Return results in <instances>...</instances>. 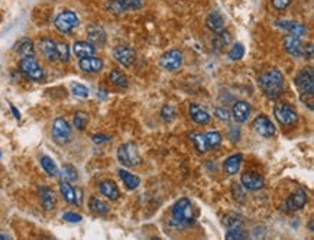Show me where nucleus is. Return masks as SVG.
Listing matches in <instances>:
<instances>
[{
	"mask_svg": "<svg viewBox=\"0 0 314 240\" xmlns=\"http://www.w3.org/2000/svg\"><path fill=\"white\" fill-rule=\"evenodd\" d=\"M258 84L261 87V90L264 91V94L271 98V100H275L278 97L282 94L284 91V87H286V80L282 73L278 70V68H272L267 73H264L259 80H258Z\"/></svg>",
	"mask_w": 314,
	"mask_h": 240,
	"instance_id": "obj_1",
	"label": "nucleus"
},
{
	"mask_svg": "<svg viewBox=\"0 0 314 240\" xmlns=\"http://www.w3.org/2000/svg\"><path fill=\"white\" fill-rule=\"evenodd\" d=\"M194 221V212L189 198H180L172 205V224L178 227H187Z\"/></svg>",
	"mask_w": 314,
	"mask_h": 240,
	"instance_id": "obj_2",
	"label": "nucleus"
},
{
	"mask_svg": "<svg viewBox=\"0 0 314 240\" xmlns=\"http://www.w3.org/2000/svg\"><path fill=\"white\" fill-rule=\"evenodd\" d=\"M117 161L122 163L123 166H136L141 163V155L134 144H124L119 146L117 149Z\"/></svg>",
	"mask_w": 314,
	"mask_h": 240,
	"instance_id": "obj_3",
	"label": "nucleus"
},
{
	"mask_svg": "<svg viewBox=\"0 0 314 240\" xmlns=\"http://www.w3.org/2000/svg\"><path fill=\"white\" fill-rule=\"evenodd\" d=\"M19 70L23 76H26L34 81H41L45 77V73H44V70L39 65V62L35 57L22 58L19 62Z\"/></svg>",
	"mask_w": 314,
	"mask_h": 240,
	"instance_id": "obj_4",
	"label": "nucleus"
},
{
	"mask_svg": "<svg viewBox=\"0 0 314 240\" xmlns=\"http://www.w3.org/2000/svg\"><path fill=\"white\" fill-rule=\"evenodd\" d=\"M78 23H80L78 16H77L74 12H71V10L61 12L57 18H55V20H54V25H55L58 32L66 33V35L71 33L73 29H76L77 26H78Z\"/></svg>",
	"mask_w": 314,
	"mask_h": 240,
	"instance_id": "obj_5",
	"label": "nucleus"
},
{
	"mask_svg": "<svg viewBox=\"0 0 314 240\" xmlns=\"http://www.w3.org/2000/svg\"><path fill=\"white\" fill-rule=\"evenodd\" d=\"M274 116H275L276 122L281 123L282 126H294L298 120V115L295 112V109L288 103H278L274 107Z\"/></svg>",
	"mask_w": 314,
	"mask_h": 240,
	"instance_id": "obj_6",
	"label": "nucleus"
},
{
	"mask_svg": "<svg viewBox=\"0 0 314 240\" xmlns=\"http://www.w3.org/2000/svg\"><path fill=\"white\" fill-rule=\"evenodd\" d=\"M52 138L58 145L68 144L71 139V126L64 117H57L52 123Z\"/></svg>",
	"mask_w": 314,
	"mask_h": 240,
	"instance_id": "obj_7",
	"label": "nucleus"
},
{
	"mask_svg": "<svg viewBox=\"0 0 314 240\" xmlns=\"http://www.w3.org/2000/svg\"><path fill=\"white\" fill-rule=\"evenodd\" d=\"M295 86L298 87V91L301 94L304 93H313L314 91V76L313 68H304L298 73L295 77Z\"/></svg>",
	"mask_w": 314,
	"mask_h": 240,
	"instance_id": "obj_8",
	"label": "nucleus"
},
{
	"mask_svg": "<svg viewBox=\"0 0 314 240\" xmlns=\"http://www.w3.org/2000/svg\"><path fill=\"white\" fill-rule=\"evenodd\" d=\"M160 65L168 71H175L182 65V52L180 49H171L167 51L161 58H160Z\"/></svg>",
	"mask_w": 314,
	"mask_h": 240,
	"instance_id": "obj_9",
	"label": "nucleus"
},
{
	"mask_svg": "<svg viewBox=\"0 0 314 240\" xmlns=\"http://www.w3.org/2000/svg\"><path fill=\"white\" fill-rule=\"evenodd\" d=\"M307 200H308V197H307L305 191L297 190V191L293 192V194L287 198L286 202H284V209H286V212L288 213L298 212V210H301V209L304 207Z\"/></svg>",
	"mask_w": 314,
	"mask_h": 240,
	"instance_id": "obj_10",
	"label": "nucleus"
},
{
	"mask_svg": "<svg viewBox=\"0 0 314 240\" xmlns=\"http://www.w3.org/2000/svg\"><path fill=\"white\" fill-rule=\"evenodd\" d=\"M254 129L262 138H272L275 134V126L269 120V117L265 115L258 116L257 119L254 120Z\"/></svg>",
	"mask_w": 314,
	"mask_h": 240,
	"instance_id": "obj_11",
	"label": "nucleus"
},
{
	"mask_svg": "<svg viewBox=\"0 0 314 240\" xmlns=\"http://www.w3.org/2000/svg\"><path fill=\"white\" fill-rule=\"evenodd\" d=\"M113 57L119 64H122L124 67H131L136 61V52L129 47L119 45L113 49Z\"/></svg>",
	"mask_w": 314,
	"mask_h": 240,
	"instance_id": "obj_12",
	"label": "nucleus"
},
{
	"mask_svg": "<svg viewBox=\"0 0 314 240\" xmlns=\"http://www.w3.org/2000/svg\"><path fill=\"white\" fill-rule=\"evenodd\" d=\"M275 26L282 29V30H287L290 35H294V37H304L305 33H307V26L303 25V23H300V22H294V20L279 19L276 20Z\"/></svg>",
	"mask_w": 314,
	"mask_h": 240,
	"instance_id": "obj_13",
	"label": "nucleus"
},
{
	"mask_svg": "<svg viewBox=\"0 0 314 240\" xmlns=\"http://www.w3.org/2000/svg\"><path fill=\"white\" fill-rule=\"evenodd\" d=\"M240 183L249 191H258L265 185V180L257 173H245L240 177Z\"/></svg>",
	"mask_w": 314,
	"mask_h": 240,
	"instance_id": "obj_14",
	"label": "nucleus"
},
{
	"mask_svg": "<svg viewBox=\"0 0 314 240\" xmlns=\"http://www.w3.org/2000/svg\"><path fill=\"white\" fill-rule=\"evenodd\" d=\"M87 37H88V42H91L95 47H103L107 41L106 30L99 25H90L87 28Z\"/></svg>",
	"mask_w": 314,
	"mask_h": 240,
	"instance_id": "obj_15",
	"label": "nucleus"
},
{
	"mask_svg": "<svg viewBox=\"0 0 314 240\" xmlns=\"http://www.w3.org/2000/svg\"><path fill=\"white\" fill-rule=\"evenodd\" d=\"M39 198H41L42 207L47 212H51L57 207V194L49 187H41L39 188Z\"/></svg>",
	"mask_w": 314,
	"mask_h": 240,
	"instance_id": "obj_16",
	"label": "nucleus"
},
{
	"mask_svg": "<svg viewBox=\"0 0 314 240\" xmlns=\"http://www.w3.org/2000/svg\"><path fill=\"white\" fill-rule=\"evenodd\" d=\"M143 0H113L110 10L114 13H123L126 10H138L142 8Z\"/></svg>",
	"mask_w": 314,
	"mask_h": 240,
	"instance_id": "obj_17",
	"label": "nucleus"
},
{
	"mask_svg": "<svg viewBox=\"0 0 314 240\" xmlns=\"http://www.w3.org/2000/svg\"><path fill=\"white\" fill-rule=\"evenodd\" d=\"M250 112L252 109L246 101H236L232 107V117L235 119L236 123H245L250 116Z\"/></svg>",
	"mask_w": 314,
	"mask_h": 240,
	"instance_id": "obj_18",
	"label": "nucleus"
},
{
	"mask_svg": "<svg viewBox=\"0 0 314 240\" xmlns=\"http://www.w3.org/2000/svg\"><path fill=\"white\" fill-rule=\"evenodd\" d=\"M103 61L100 58L93 57H86V58H80V62H78V67L81 71L84 73H99L103 70Z\"/></svg>",
	"mask_w": 314,
	"mask_h": 240,
	"instance_id": "obj_19",
	"label": "nucleus"
},
{
	"mask_svg": "<svg viewBox=\"0 0 314 240\" xmlns=\"http://www.w3.org/2000/svg\"><path fill=\"white\" fill-rule=\"evenodd\" d=\"M284 47L288 51V54L294 55V57H303L304 54V47L300 37H294V35H288L287 38H284Z\"/></svg>",
	"mask_w": 314,
	"mask_h": 240,
	"instance_id": "obj_20",
	"label": "nucleus"
},
{
	"mask_svg": "<svg viewBox=\"0 0 314 240\" xmlns=\"http://www.w3.org/2000/svg\"><path fill=\"white\" fill-rule=\"evenodd\" d=\"M190 116L191 119L197 123V125H209L210 120H211V116L210 113L200 105H191L190 106Z\"/></svg>",
	"mask_w": 314,
	"mask_h": 240,
	"instance_id": "obj_21",
	"label": "nucleus"
},
{
	"mask_svg": "<svg viewBox=\"0 0 314 240\" xmlns=\"http://www.w3.org/2000/svg\"><path fill=\"white\" fill-rule=\"evenodd\" d=\"M39 51L42 52V55L49 59V61H55L57 59V42L49 38H42L38 44Z\"/></svg>",
	"mask_w": 314,
	"mask_h": 240,
	"instance_id": "obj_22",
	"label": "nucleus"
},
{
	"mask_svg": "<svg viewBox=\"0 0 314 240\" xmlns=\"http://www.w3.org/2000/svg\"><path fill=\"white\" fill-rule=\"evenodd\" d=\"M73 52L78 58L93 57L96 54V47L91 42H87V41H77L73 45Z\"/></svg>",
	"mask_w": 314,
	"mask_h": 240,
	"instance_id": "obj_23",
	"label": "nucleus"
},
{
	"mask_svg": "<svg viewBox=\"0 0 314 240\" xmlns=\"http://www.w3.org/2000/svg\"><path fill=\"white\" fill-rule=\"evenodd\" d=\"M99 190H100V192H102L105 197H107V198L112 200V201L119 200V197H120V191H119L117 185H116L113 181H110V180L102 181L100 185H99Z\"/></svg>",
	"mask_w": 314,
	"mask_h": 240,
	"instance_id": "obj_24",
	"label": "nucleus"
},
{
	"mask_svg": "<svg viewBox=\"0 0 314 240\" xmlns=\"http://www.w3.org/2000/svg\"><path fill=\"white\" fill-rule=\"evenodd\" d=\"M206 26H207L211 32H214V33L217 35V33L225 30V20H223L220 13L213 12V13H210L209 16H207V19H206Z\"/></svg>",
	"mask_w": 314,
	"mask_h": 240,
	"instance_id": "obj_25",
	"label": "nucleus"
},
{
	"mask_svg": "<svg viewBox=\"0 0 314 240\" xmlns=\"http://www.w3.org/2000/svg\"><path fill=\"white\" fill-rule=\"evenodd\" d=\"M15 51L18 52V55L20 58H28V57H35V47H34V42L30 39L25 38L19 41L15 47Z\"/></svg>",
	"mask_w": 314,
	"mask_h": 240,
	"instance_id": "obj_26",
	"label": "nucleus"
},
{
	"mask_svg": "<svg viewBox=\"0 0 314 240\" xmlns=\"http://www.w3.org/2000/svg\"><path fill=\"white\" fill-rule=\"evenodd\" d=\"M242 161H243V155L242 154H235L232 155V156H229L228 159L225 161V163H223V168H225L226 174H229V175L238 174Z\"/></svg>",
	"mask_w": 314,
	"mask_h": 240,
	"instance_id": "obj_27",
	"label": "nucleus"
},
{
	"mask_svg": "<svg viewBox=\"0 0 314 240\" xmlns=\"http://www.w3.org/2000/svg\"><path fill=\"white\" fill-rule=\"evenodd\" d=\"M59 190L61 194L64 197V200L68 204H73V205H78V200H77V191L71 187V184L68 181H59Z\"/></svg>",
	"mask_w": 314,
	"mask_h": 240,
	"instance_id": "obj_28",
	"label": "nucleus"
},
{
	"mask_svg": "<svg viewBox=\"0 0 314 240\" xmlns=\"http://www.w3.org/2000/svg\"><path fill=\"white\" fill-rule=\"evenodd\" d=\"M119 175H120L122 181H123V184L126 185V188L131 190V191H132V190H136V188L139 187V184H141V178H139L138 175L128 173V171H124V169H120V171H119Z\"/></svg>",
	"mask_w": 314,
	"mask_h": 240,
	"instance_id": "obj_29",
	"label": "nucleus"
},
{
	"mask_svg": "<svg viewBox=\"0 0 314 240\" xmlns=\"http://www.w3.org/2000/svg\"><path fill=\"white\" fill-rule=\"evenodd\" d=\"M204 139H206V145H207V149H214V148H219L223 138H222V133L217 132V130H211V132H207L204 133Z\"/></svg>",
	"mask_w": 314,
	"mask_h": 240,
	"instance_id": "obj_30",
	"label": "nucleus"
},
{
	"mask_svg": "<svg viewBox=\"0 0 314 240\" xmlns=\"http://www.w3.org/2000/svg\"><path fill=\"white\" fill-rule=\"evenodd\" d=\"M109 81L116 87H120V88H126L128 87V78L123 73H120L119 70H113L110 71L109 74Z\"/></svg>",
	"mask_w": 314,
	"mask_h": 240,
	"instance_id": "obj_31",
	"label": "nucleus"
},
{
	"mask_svg": "<svg viewBox=\"0 0 314 240\" xmlns=\"http://www.w3.org/2000/svg\"><path fill=\"white\" fill-rule=\"evenodd\" d=\"M190 139L194 142L196 149L200 152V154H206L209 149H207V145H206V139H204V133H190Z\"/></svg>",
	"mask_w": 314,
	"mask_h": 240,
	"instance_id": "obj_32",
	"label": "nucleus"
},
{
	"mask_svg": "<svg viewBox=\"0 0 314 240\" xmlns=\"http://www.w3.org/2000/svg\"><path fill=\"white\" fill-rule=\"evenodd\" d=\"M90 210L97 213V214H103L105 216V214L109 213V205L105 201H102V200H99L96 197H91L90 198Z\"/></svg>",
	"mask_w": 314,
	"mask_h": 240,
	"instance_id": "obj_33",
	"label": "nucleus"
},
{
	"mask_svg": "<svg viewBox=\"0 0 314 240\" xmlns=\"http://www.w3.org/2000/svg\"><path fill=\"white\" fill-rule=\"evenodd\" d=\"M41 165L42 168L45 169V173L49 175V177H57L58 175V168L55 162L49 158V156H42L41 158Z\"/></svg>",
	"mask_w": 314,
	"mask_h": 240,
	"instance_id": "obj_34",
	"label": "nucleus"
},
{
	"mask_svg": "<svg viewBox=\"0 0 314 240\" xmlns=\"http://www.w3.org/2000/svg\"><path fill=\"white\" fill-rule=\"evenodd\" d=\"M57 59L62 62L70 61V48L66 42H57Z\"/></svg>",
	"mask_w": 314,
	"mask_h": 240,
	"instance_id": "obj_35",
	"label": "nucleus"
},
{
	"mask_svg": "<svg viewBox=\"0 0 314 240\" xmlns=\"http://www.w3.org/2000/svg\"><path fill=\"white\" fill-rule=\"evenodd\" d=\"M62 177H64V180L68 181V183H73V181L78 180V174H77L76 168H74L73 165H70V163L62 166Z\"/></svg>",
	"mask_w": 314,
	"mask_h": 240,
	"instance_id": "obj_36",
	"label": "nucleus"
},
{
	"mask_svg": "<svg viewBox=\"0 0 314 240\" xmlns=\"http://www.w3.org/2000/svg\"><path fill=\"white\" fill-rule=\"evenodd\" d=\"M243 54H245V47H243L240 42H236V44L232 47V49L229 51V58L233 59V61H239V59H242Z\"/></svg>",
	"mask_w": 314,
	"mask_h": 240,
	"instance_id": "obj_37",
	"label": "nucleus"
},
{
	"mask_svg": "<svg viewBox=\"0 0 314 240\" xmlns=\"http://www.w3.org/2000/svg\"><path fill=\"white\" fill-rule=\"evenodd\" d=\"M87 123H88V116L84 112H77L74 115V126L78 130H84Z\"/></svg>",
	"mask_w": 314,
	"mask_h": 240,
	"instance_id": "obj_38",
	"label": "nucleus"
},
{
	"mask_svg": "<svg viewBox=\"0 0 314 240\" xmlns=\"http://www.w3.org/2000/svg\"><path fill=\"white\" fill-rule=\"evenodd\" d=\"M247 237L246 231H243L240 227H235V229H230V230L226 233V239L233 240V239H240L245 240Z\"/></svg>",
	"mask_w": 314,
	"mask_h": 240,
	"instance_id": "obj_39",
	"label": "nucleus"
},
{
	"mask_svg": "<svg viewBox=\"0 0 314 240\" xmlns=\"http://www.w3.org/2000/svg\"><path fill=\"white\" fill-rule=\"evenodd\" d=\"M161 117L164 122H171L172 119L175 117V107L170 106V105L162 107Z\"/></svg>",
	"mask_w": 314,
	"mask_h": 240,
	"instance_id": "obj_40",
	"label": "nucleus"
},
{
	"mask_svg": "<svg viewBox=\"0 0 314 240\" xmlns=\"http://www.w3.org/2000/svg\"><path fill=\"white\" fill-rule=\"evenodd\" d=\"M214 115L217 116L222 122H229L230 120V112L226 107H216L214 109Z\"/></svg>",
	"mask_w": 314,
	"mask_h": 240,
	"instance_id": "obj_41",
	"label": "nucleus"
},
{
	"mask_svg": "<svg viewBox=\"0 0 314 240\" xmlns=\"http://www.w3.org/2000/svg\"><path fill=\"white\" fill-rule=\"evenodd\" d=\"M73 94L77 97H84L86 98L88 96V90H87L86 86L83 84H73Z\"/></svg>",
	"mask_w": 314,
	"mask_h": 240,
	"instance_id": "obj_42",
	"label": "nucleus"
},
{
	"mask_svg": "<svg viewBox=\"0 0 314 240\" xmlns=\"http://www.w3.org/2000/svg\"><path fill=\"white\" fill-rule=\"evenodd\" d=\"M271 5H272V8L275 10L282 12V10H286L291 5V0H271Z\"/></svg>",
	"mask_w": 314,
	"mask_h": 240,
	"instance_id": "obj_43",
	"label": "nucleus"
},
{
	"mask_svg": "<svg viewBox=\"0 0 314 240\" xmlns=\"http://www.w3.org/2000/svg\"><path fill=\"white\" fill-rule=\"evenodd\" d=\"M62 219L66 221H70V223H80L81 221V216L77 214V213L67 212L62 214Z\"/></svg>",
	"mask_w": 314,
	"mask_h": 240,
	"instance_id": "obj_44",
	"label": "nucleus"
},
{
	"mask_svg": "<svg viewBox=\"0 0 314 240\" xmlns=\"http://www.w3.org/2000/svg\"><path fill=\"white\" fill-rule=\"evenodd\" d=\"M301 100H303V103H304L305 106H308V109L313 112L314 110L313 93H304V94H301Z\"/></svg>",
	"mask_w": 314,
	"mask_h": 240,
	"instance_id": "obj_45",
	"label": "nucleus"
},
{
	"mask_svg": "<svg viewBox=\"0 0 314 240\" xmlns=\"http://www.w3.org/2000/svg\"><path fill=\"white\" fill-rule=\"evenodd\" d=\"M112 141V138L109 136V134H105V133H97L93 136V142H95L96 145H100V144H105V142H110Z\"/></svg>",
	"mask_w": 314,
	"mask_h": 240,
	"instance_id": "obj_46",
	"label": "nucleus"
},
{
	"mask_svg": "<svg viewBox=\"0 0 314 240\" xmlns=\"http://www.w3.org/2000/svg\"><path fill=\"white\" fill-rule=\"evenodd\" d=\"M10 109H12V112H13V115H15V117H16V119L19 120L20 115H19V112H18V109H16V107H15V106H10Z\"/></svg>",
	"mask_w": 314,
	"mask_h": 240,
	"instance_id": "obj_47",
	"label": "nucleus"
},
{
	"mask_svg": "<svg viewBox=\"0 0 314 240\" xmlns=\"http://www.w3.org/2000/svg\"><path fill=\"white\" fill-rule=\"evenodd\" d=\"M310 230L313 231V220H310Z\"/></svg>",
	"mask_w": 314,
	"mask_h": 240,
	"instance_id": "obj_48",
	"label": "nucleus"
},
{
	"mask_svg": "<svg viewBox=\"0 0 314 240\" xmlns=\"http://www.w3.org/2000/svg\"><path fill=\"white\" fill-rule=\"evenodd\" d=\"M2 239H6V237H5L3 234H0V240H2Z\"/></svg>",
	"mask_w": 314,
	"mask_h": 240,
	"instance_id": "obj_49",
	"label": "nucleus"
},
{
	"mask_svg": "<svg viewBox=\"0 0 314 240\" xmlns=\"http://www.w3.org/2000/svg\"><path fill=\"white\" fill-rule=\"evenodd\" d=\"M0 158H2V152H0Z\"/></svg>",
	"mask_w": 314,
	"mask_h": 240,
	"instance_id": "obj_50",
	"label": "nucleus"
}]
</instances>
